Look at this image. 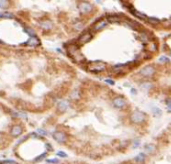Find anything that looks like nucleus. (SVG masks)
<instances>
[{"label": "nucleus", "mask_w": 171, "mask_h": 164, "mask_svg": "<svg viewBox=\"0 0 171 164\" xmlns=\"http://www.w3.org/2000/svg\"><path fill=\"white\" fill-rule=\"evenodd\" d=\"M66 50H67L68 55L74 61H76L78 63H81V62H83L85 60L84 56L81 54L80 49H79V46L77 44H74V43L69 44L68 46H67V48H66Z\"/></svg>", "instance_id": "nucleus-1"}, {"label": "nucleus", "mask_w": 171, "mask_h": 164, "mask_svg": "<svg viewBox=\"0 0 171 164\" xmlns=\"http://www.w3.org/2000/svg\"><path fill=\"white\" fill-rule=\"evenodd\" d=\"M87 69H88V71H90L92 73H100L106 69V64L102 61H99V60L91 61V62L88 63Z\"/></svg>", "instance_id": "nucleus-2"}, {"label": "nucleus", "mask_w": 171, "mask_h": 164, "mask_svg": "<svg viewBox=\"0 0 171 164\" xmlns=\"http://www.w3.org/2000/svg\"><path fill=\"white\" fill-rule=\"evenodd\" d=\"M145 119V115L143 112L139 111V110H135L132 114H131V121L134 123H140L143 122Z\"/></svg>", "instance_id": "nucleus-3"}, {"label": "nucleus", "mask_w": 171, "mask_h": 164, "mask_svg": "<svg viewBox=\"0 0 171 164\" xmlns=\"http://www.w3.org/2000/svg\"><path fill=\"white\" fill-rule=\"evenodd\" d=\"M53 138L55 139V141H57L58 143H64L67 140V135L64 132L56 131L53 133Z\"/></svg>", "instance_id": "nucleus-4"}, {"label": "nucleus", "mask_w": 171, "mask_h": 164, "mask_svg": "<svg viewBox=\"0 0 171 164\" xmlns=\"http://www.w3.org/2000/svg\"><path fill=\"white\" fill-rule=\"evenodd\" d=\"M92 37H93V35L91 34V32L86 31V32H84L83 34H81V35L79 36V38H78V43H79V44L88 43L89 41H91Z\"/></svg>", "instance_id": "nucleus-5"}, {"label": "nucleus", "mask_w": 171, "mask_h": 164, "mask_svg": "<svg viewBox=\"0 0 171 164\" xmlns=\"http://www.w3.org/2000/svg\"><path fill=\"white\" fill-rule=\"evenodd\" d=\"M107 24H108L107 19H101V20L97 21L92 26V29H93V31H100V30H102L103 28H105L107 26Z\"/></svg>", "instance_id": "nucleus-6"}, {"label": "nucleus", "mask_w": 171, "mask_h": 164, "mask_svg": "<svg viewBox=\"0 0 171 164\" xmlns=\"http://www.w3.org/2000/svg\"><path fill=\"white\" fill-rule=\"evenodd\" d=\"M79 10H80L81 13L87 14V13L92 11V5L90 3H88V2H81L79 4Z\"/></svg>", "instance_id": "nucleus-7"}, {"label": "nucleus", "mask_w": 171, "mask_h": 164, "mask_svg": "<svg viewBox=\"0 0 171 164\" xmlns=\"http://www.w3.org/2000/svg\"><path fill=\"white\" fill-rule=\"evenodd\" d=\"M154 72H155V69H154V67L152 66H145L144 68H142L140 71H139V73L141 74V75H143V76H152L154 74Z\"/></svg>", "instance_id": "nucleus-8"}, {"label": "nucleus", "mask_w": 171, "mask_h": 164, "mask_svg": "<svg viewBox=\"0 0 171 164\" xmlns=\"http://www.w3.org/2000/svg\"><path fill=\"white\" fill-rule=\"evenodd\" d=\"M112 103H113V106L116 107V108H118V109L124 108V107L126 106V101H125L123 98H121V97L114 98L113 99V101H112Z\"/></svg>", "instance_id": "nucleus-9"}, {"label": "nucleus", "mask_w": 171, "mask_h": 164, "mask_svg": "<svg viewBox=\"0 0 171 164\" xmlns=\"http://www.w3.org/2000/svg\"><path fill=\"white\" fill-rule=\"evenodd\" d=\"M69 106H70V103H69L68 100H62V101H60L58 103L57 109H58L59 112H64V111H66L68 109Z\"/></svg>", "instance_id": "nucleus-10"}, {"label": "nucleus", "mask_w": 171, "mask_h": 164, "mask_svg": "<svg viewBox=\"0 0 171 164\" xmlns=\"http://www.w3.org/2000/svg\"><path fill=\"white\" fill-rule=\"evenodd\" d=\"M22 132H23V128L20 126V125H14L12 128H11V135L13 136V137H18V136H20L21 134H22Z\"/></svg>", "instance_id": "nucleus-11"}, {"label": "nucleus", "mask_w": 171, "mask_h": 164, "mask_svg": "<svg viewBox=\"0 0 171 164\" xmlns=\"http://www.w3.org/2000/svg\"><path fill=\"white\" fill-rule=\"evenodd\" d=\"M40 44V41H39V39L36 37V36H32L28 41H27V45H29V46H37V45H39Z\"/></svg>", "instance_id": "nucleus-12"}, {"label": "nucleus", "mask_w": 171, "mask_h": 164, "mask_svg": "<svg viewBox=\"0 0 171 164\" xmlns=\"http://www.w3.org/2000/svg\"><path fill=\"white\" fill-rule=\"evenodd\" d=\"M120 18L117 15H109V16L107 17V21L108 22H112V23H114V22H119Z\"/></svg>", "instance_id": "nucleus-13"}, {"label": "nucleus", "mask_w": 171, "mask_h": 164, "mask_svg": "<svg viewBox=\"0 0 171 164\" xmlns=\"http://www.w3.org/2000/svg\"><path fill=\"white\" fill-rule=\"evenodd\" d=\"M131 12H133V14L135 15L136 17L138 18H141V19H144V20H147V17L145 14H143V13H141V12H139V11H137V10H131Z\"/></svg>", "instance_id": "nucleus-14"}, {"label": "nucleus", "mask_w": 171, "mask_h": 164, "mask_svg": "<svg viewBox=\"0 0 171 164\" xmlns=\"http://www.w3.org/2000/svg\"><path fill=\"white\" fill-rule=\"evenodd\" d=\"M135 162L137 163H140V162H143L144 160H145V154L144 153H140V154H138L136 157H135Z\"/></svg>", "instance_id": "nucleus-15"}, {"label": "nucleus", "mask_w": 171, "mask_h": 164, "mask_svg": "<svg viewBox=\"0 0 171 164\" xmlns=\"http://www.w3.org/2000/svg\"><path fill=\"white\" fill-rule=\"evenodd\" d=\"M147 21H148V23H150V24H158L160 21H159V19H157V18H155V17H149V18H147Z\"/></svg>", "instance_id": "nucleus-16"}, {"label": "nucleus", "mask_w": 171, "mask_h": 164, "mask_svg": "<svg viewBox=\"0 0 171 164\" xmlns=\"http://www.w3.org/2000/svg\"><path fill=\"white\" fill-rule=\"evenodd\" d=\"M154 150H155V146L153 144H149V145H146L145 147V151L148 152V153H152Z\"/></svg>", "instance_id": "nucleus-17"}, {"label": "nucleus", "mask_w": 171, "mask_h": 164, "mask_svg": "<svg viewBox=\"0 0 171 164\" xmlns=\"http://www.w3.org/2000/svg\"><path fill=\"white\" fill-rule=\"evenodd\" d=\"M41 26H42L43 28H45V29H50V28H51V23L46 20V21H44V22H41Z\"/></svg>", "instance_id": "nucleus-18"}, {"label": "nucleus", "mask_w": 171, "mask_h": 164, "mask_svg": "<svg viewBox=\"0 0 171 164\" xmlns=\"http://www.w3.org/2000/svg\"><path fill=\"white\" fill-rule=\"evenodd\" d=\"M152 111H153L154 115H157V116H161V114H162V110L159 109L158 107H154L152 109Z\"/></svg>", "instance_id": "nucleus-19"}, {"label": "nucleus", "mask_w": 171, "mask_h": 164, "mask_svg": "<svg viewBox=\"0 0 171 164\" xmlns=\"http://www.w3.org/2000/svg\"><path fill=\"white\" fill-rule=\"evenodd\" d=\"M46 155H47V153H46V152L42 153L41 155H39V156H37V157L35 158V161H36V162H38V161H41V160H42V159H43V158H44Z\"/></svg>", "instance_id": "nucleus-20"}, {"label": "nucleus", "mask_w": 171, "mask_h": 164, "mask_svg": "<svg viewBox=\"0 0 171 164\" xmlns=\"http://www.w3.org/2000/svg\"><path fill=\"white\" fill-rule=\"evenodd\" d=\"M2 17H3V18H9V19L14 18L13 14H11V13H9V12H4V13H2Z\"/></svg>", "instance_id": "nucleus-21"}, {"label": "nucleus", "mask_w": 171, "mask_h": 164, "mask_svg": "<svg viewBox=\"0 0 171 164\" xmlns=\"http://www.w3.org/2000/svg\"><path fill=\"white\" fill-rule=\"evenodd\" d=\"M47 161V163L48 164H57L59 161H58V159H56V158H51V159H47L46 160Z\"/></svg>", "instance_id": "nucleus-22"}, {"label": "nucleus", "mask_w": 171, "mask_h": 164, "mask_svg": "<svg viewBox=\"0 0 171 164\" xmlns=\"http://www.w3.org/2000/svg\"><path fill=\"white\" fill-rule=\"evenodd\" d=\"M24 30H25V32L28 33V34H29V35H30L31 37H32V36H35V33H34V31H33L32 29H29V28H25Z\"/></svg>", "instance_id": "nucleus-23"}, {"label": "nucleus", "mask_w": 171, "mask_h": 164, "mask_svg": "<svg viewBox=\"0 0 171 164\" xmlns=\"http://www.w3.org/2000/svg\"><path fill=\"white\" fill-rule=\"evenodd\" d=\"M159 61H160V62H169V58L166 57V56H161V57L159 58Z\"/></svg>", "instance_id": "nucleus-24"}, {"label": "nucleus", "mask_w": 171, "mask_h": 164, "mask_svg": "<svg viewBox=\"0 0 171 164\" xmlns=\"http://www.w3.org/2000/svg\"><path fill=\"white\" fill-rule=\"evenodd\" d=\"M82 26H83L82 23H77V24H75L74 28H75V30H80V29H82Z\"/></svg>", "instance_id": "nucleus-25"}, {"label": "nucleus", "mask_w": 171, "mask_h": 164, "mask_svg": "<svg viewBox=\"0 0 171 164\" xmlns=\"http://www.w3.org/2000/svg\"><path fill=\"white\" fill-rule=\"evenodd\" d=\"M57 155L60 156V157H67V154H66L65 152H63V151H58V152H57Z\"/></svg>", "instance_id": "nucleus-26"}, {"label": "nucleus", "mask_w": 171, "mask_h": 164, "mask_svg": "<svg viewBox=\"0 0 171 164\" xmlns=\"http://www.w3.org/2000/svg\"><path fill=\"white\" fill-rule=\"evenodd\" d=\"M6 5H7V1H4V0L0 1V8H4Z\"/></svg>", "instance_id": "nucleus-27"}, {"label": "nucleus", "mask_w": 171, "mask_h": 164, "mask_svg": "<svg viewBox=\"0 0 171 164\" xmlns=\"http://www.w3.org/2000/svg\"><path fill=\"white\" fill-rule=\"evenodd\" d=\"M139 144H140V141L136 139V140H134V142H133V148H137L139 146Z\"/></svg>", "instance_id": "nucleus-28"}, {"label": "nucleus", "mask_w": 171, "mask_h": 164, "mask_svg": "<svg viewBox=\"0 0 171 164\" xmlns=\"http://www.w3.org/2000/svg\"><path fill=\"white\" fill-rule=\"evenodd\" d=\"M2 164H17L15 161H13V160H8V161H3Z\"/></svg>", "instance_id": "nucleus-29"}, {"label": "nucleus", "mask_w": 171, "mask_h": 164, "mask_svg": "<svg viewBox=\"0 0 171 164\" xmlns=\"http://www.w3.org/2000/svg\"><path fill=\"white\" fill-rule=\"evenodd\" d=\"M105 82H106V83H108V84H110V85H114V81H113V80H111V79H106Z\"/></svg>", "instance_id": "nucleus-30"}, {"label": "nucleus", "mask_w": 171, "mask_h": 164, "mask_svg": "<svg viewBox=\"0 0 171 164\" xmlns=\"http://www.w3.org/2000/svg\"><path fill=\"white\" fill-rule=\"evenodd\" d=\"M167 107H168V109L171 111V100L167 101Z\"/></svg>", "instance_id": "nucleus-31"}, {"label": "nucleus", "mask_w": 171, "mask_h": 164, "mask_svg": "<svg viewBox=\"0 0 171 164\" xmlns=\"http://www.w3.org/2000/svg\"><path fill=\"white\" fill-rule=\"evenodd\" d=\"M0 18H2V13H0Z\"/></svg>", "instance_id": "nucleus-32"}]
</instances>
